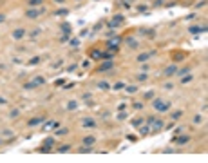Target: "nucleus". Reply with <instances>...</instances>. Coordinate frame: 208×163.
I'll use <instances>...</instances> for the list:
<instances>
[{"instance_id": "f257e3e1", "label": "nucleus", "mask_w": 208, "mask_h": 163, "mask_svg": "<svg viewBox=\"0 0 208 163\" xmlns=\"http://www.w3.org/2000/svg\"><path fill=\"white\" fill-rule=\"evenodd\" d=\"M152 105H154V109L159 111V112H165V111L170 109V102H163V100H154Z\"/></svg>"}, {"instance_id": "f03ea898", "label": "nucleus", "mask_w": 208, "mask_h": 163, "mask_svg": "<svg viewBox=\"0 0 208 163\" xmlns=\"http://www.w3.org/2000/svg\"><path fill=\"white\" fill-rule=\"evenodd\" d=\"M45 13V7L42 5L40 9H27V13H26V16L27 18H31V20H35V18H38L40 15H43Z\"/></svg>"}, {"instance_id": "7ed1b4c3", "label": "nucleus", "mask_w": 208, "mask_h": 163, "mask_svg": "<svg viewBox=\"0 0 208 163\" xmlns=\"http://www.w3.org/2000/svg\"><path fill=\"white\" fill-rule=\"evenodd\" d=\"M112 67H114V60H105L96 71H98V73H105V71H110Z\"/></svg>"}, {"instance_id": "20e7f679", "label": "nucleus", "mask_w": 208, "mask_h": 163, "mask_svg": "<svg viewBox=\"0 0 208 163\" xmlns=\"http://www.w3.org/2000/svg\"><path fill=\"white\" fill-rule=\"evenodd\" d=\"M121 36H116V38H110V40L107 42V45H109V49H114V51H118V45L121 43Z\"/></svg>"}, {"instance_id": "39448f33", "label": "nucleus", "mask_w": 208, "mask_h": 163, "mask_svg": "<svg viewBox=\"0 0 208 163\" xmlns=\"http://www.w3.org/2000/svg\"><path fill=\"white\" fill-rule=\"evenodd\" d=\"M24 36H26V29H24V27H18V29L13 31V38H15V40H20V38H24Z\"/></svg>"}, {"instance_id": "423d86ee", "label": "nucleus", "mask_w": 208, "mask_h": 163, "mask_svg": "<svg viewBox=\"0 0 208 163\" xmlns=\"http://www.w3.org/2000/svg\"><path fill=\"white\" fill-rule=\"evenodd\" d=\"M188 31L192 33V35H197V33H205L206 31V26H192V27H188Z\"/></svg>"}, {"instance_id": "0eeeda50", "label": "nucleus", "mask_w": 208, "mask_h": 163, "mask_svg": "<svg viewBox=\"0 0 208 163\" xmlns=\"http://www.w3.org/2000/svg\"><path fill=\"white\" fill-rule=\"evenodd\" d=\"M91 58H92V60H103V51L92 49V51H91Z\"/></svg>"}, {"instance_id": "6e6552de", "label": "nucleus", "mask_w": 208, "mask_h": 163, "mask_svg": "<svg viewBox=\"0 0 208 163\" xmlns=\"http://www.w3.org/2000/svg\"><path fill=\"white\" fill-rule=\"evenodd\" d=\"M163 127H165V123L161 122V120H154V123H152V132H159Z\"/></svg>"}, {"instance_id": "1a4fd4ad", "label": "nucleus", "mask_w": 208, "mask_h": 163, "mask_svg": "<svg viewBox=\"0 0 208 163\" xmlns=\"http://www.w3.org/2000/svg\"><path fill=\"white\" fill-rule=\"evenodd\" d=\"M175 71H177V65H174V64H172V65H168V67L163 71V74H165V76H174Z\"/></svg>"}, {"instance_id": "9d476101", "label": "nucleus", "mask_w": 208, "mask_h": 163, "mask_svg": "<svg viewBox=\"0 0 208 163\" xmlns=\"http://www.w3.org/2000/svg\"><path fill=\"white\" fill-rule=\"evenodd\" d=\"M190 141V136H179V138H174V143L175 145H183V143H188Z\"/></svg>"}, {"instance_id": "9b49d317", "label": "nucleus", "mask_w": 208, "mask_h": 163, "mask_svg": "<svg viewBox=\"0 0 208 163\" xmlns=\"http://www.w3.org/2000/svg\"><path fill=\"white\" fill-rule=\"evenodd\" d=\"M96 143V138L94 136H85L83 138V145H94Z\"/></svg>"}, {"instance_id": "f8f14e48", "label": "nucleus", "mask_w": 208, "mask_h": 163, "mask_svg": "<svg viewBox=\"0 0 208 163\" xmlns=\"http://www.w3.org/2000/svg\"><path fill=\"white\" fill-rule=\"evenodd\" d=\"M125 42H127V45H129L130 49H136V47H138V45H139L138 42L134 40V38H130V36H129V38H125Z\"/></svg>"}, {"instance_id": "ddd939ff", "label": "nucleus", "mask_w": 208, "mask_h": 163, "mask_svg": "<svg viewBox=\"0 0 208 163\" xmlns=\"http://www.w3.org/2000/svg\"><path fill=\"white\" fill-rule=\"evenodd\" d=\"M81 123H83V127H91V129H92V127H96V122H94L92 118H85Z\"/></svg>"}, {"instance_id": "4468645a", "label": "nucleus", "mask_w": 208, "mask_h": 163, "mask_svg": "<svg viewBox=\"0 0 208 163\" xmlns=\"http://www.w3.org/2000/svg\"><path fill=\"white\" fill-rule=\"evenodd\" d=\"M45 120V116H38V118H33V120H29V125L33 127V125H38V123H42Z\"/></svg>"}, {"instance_id": "2eb2a0df", "label": "nucleus", "mask_w": 208, "mask_h": 163, "mask_svg": "<svg viewBox=\"0 0 208 163\" xmlns=\"http://www.w3.org/2000/svg\"><path fill=\"white\" fill-rule=\"evenodd\" d=\"M112 89H114V91H121V89H125V83H123V82H116V83L112 85Z\"/></svg>"}, {"instance_id": "dca6fc26", "label": "nucleus", "mask_w": 208, "mask_h": 163, "mask_svg": "<svg viewBox=\"0 0 208 163\" xmlns=\"http://www.w3.org/2000/svg\"><path fill=\"white\" fill-rule=\"evenodd\" d=\"M148 56H150L148 53H141V54L138 56V62H141V64H143V62H147V60H148Z\"/></svg>"}, {"instance_id": "f3484780", "label": "nucleus", "mask_w": 208, "mask_h": 163, "mask_svg": "<svg viewBox=\"0 0 208 163\" xmlns=\"http://www.w3.org/2000/svg\"><path fill=\"white\" fill-rule=\"evenodd\" d=\"M71 151V145L69 143H64L62 147H58V152H69Z\"/></svg>"}, {"instance_id": "a211bd4d", "label": "nucleus", "mask_w": 208, "mask_h": 163, "mask_svg": "<svg viewBox=\"0 0 208 163\" xmlns=\"http://www.w3.org/2000/svg\"><path fill=\"white\" fill-rule=\"evenodd\" d=\"M148 130H150V127H148V125H143V127L139 129V134H141V136H147Z\"/></svg>"}, {"instance_id": "6ab92c4d", "label": "nucleus", "mask_w": 208, "mask_h": 163, "mask_svg": "<svg viewBox=\"0 0 208 163\" xmlns=\"http://www.w3.org/2000/svg\"><path fill=\"white\" fill-rule=\"evenodd\" d=\"M42 145H47V147H53V145H54V138H45Z\"/></svg>"}, {"instance_id": "aec40b11", "label": "nucleus", "mask_w": 208, "mask_h": 163, "mask_svg": "<svg viewBox=\"0 0 208 163\" xmlns=\"http://www.w3.org/2000/svg\"><path fill=\"white\" fill-rule=\"evenodd\" d=\"M27 4H29L31 7H35V5H42L43 0H27Z\"/></svg>"}, {"instance_id": "412c9836", "label": "nucleus", "mask_w": 208, "mask_h": 163, "mask_svg": "<svg viewBox=\"0 0 208 163\" xmlns=\"http://www.w3.org/2000/svg\"><path fill=\"white\" fill-rule=\"evenodd\" d=\"M33 82H35V85L38 87V85H43V83H45V78H42V76H36Z\"/></svg>"}, {"instance_id": "4be33fe9", "label": "nucleus", "mask_w": 208, "mask_h": 163, "mask_svg": "<svg viewBox=\"0 0 208 163\" xmlns=\"http://www.w3.org/2000/svg\"><path fill=\"white\" fill-rule=\"evenodd\" d=\"M188 73H190V69H188V67H185V69H181V71H175V74H177V76H185V74H188Z\"/></svg>"}, {"instance_id": "5701e85b", "label": "nucleus", "mask_w": 208, "mask_h": 163, "mask_svg": "<svg viewBox=\"0 0 208 163\" xmlns=\"http://www.w3.org/2000/svg\"><path fill=\"white\" fill-rule=\"evenodd\" d=\"M181 116H183V111H175V112H172V116H170V118H172V120H179Z\"/></svg>"}, {"instance_id": "b1692460", "label": "nucleus", "mask_w": 208, "mask_h": 163, "mask_svg": "<svg viewBox=\"0 0 208 163\" xmlns=\"http://www.w3.org/2000/svg\"><path fill=\"white\" fill-rule=\"evenodd\" d=\"M54 15H56V16H65V15H69V11H67V9H58Z\"/></svg>"}, {"instance_id": "393cba45", "label": "nucleus", "mask_w": 208, "mask_h": 163, "mask_svg": "<svg viewBox=\"0 0 208 163\" xmlns=\"http://www.w3.org/2000/svg\"><path fill=\"white\" fill-rule=\"evenodd\" d=\"M62 31H64L65 35H69L72 29H71V26H69V24H64V26H62Z\"/></svg>"}, {"instance_id": "a878e982", "label": "nucleus", "mask_w": 208, "mask_h": 163, "mask_svg": "<svg viewBox=\"0 0 208 163\" xmlns=\"http://www.w3.org/2000/svg\"><path fill=\"white\" fill-rule=\"evenodd\" d=\"M190 80H192V74H185V76H181V83H188Z\"/></svg>"}, {"instance_id": "bb28decb", "label": "nucleus", "mask_w": 208, "mask_h": 163, "mask_svg": "<svg viewBox=\"0 0 208 163\" xmlns=\"http://www.w3.org/2000/svg\"><path fill=\"white\" fill-rule=\"evenodd\" d=\"M98 89H102V91H107V89H109V83H107V82H100V83H98Z\"/></svg>"}, {"instance_id": "cd10ccee", "label": "nucleus", "mask_w": 208, "mask_h": 163, "mask_svg": "<svg viewBox=\"0 0 208 163\" xmlns=\"http://www.w3.org/2000/svg\"><path fill=\"white\" fill-rule=\"evenodd\" d=\"M67 132H69V129H60V130L56 129V130H54V134H56V136H62V134H67Z\"/></svg>"}, {"instance_id": "c85d7f7f", "label": "nucleus", "mask_w": 208, "mask_h": 163, "mask_svg": "<svg viewBox=\"0 0 208 163\" xmlns=\"http://www.w3.org/2000/svg\"><path fill=\"white\" fill-rule=\"evenodd\" d=\"M91 151H92V147H91V145H87V147H81V149H80L78 152H81V154H85V152H91Z\"/></svg>"}, {"instance_id": "c756f323", "label": "nucleus", "mask_w": 208, "mask_h": 163, "mask_svg": "<svg viewBox=\"0 0 208 163\" xmlns=\"http://www.w3.org/2000/svg\"><path fill=\"white\" fill-rule=\"evenodd\" d=\"M38 62H40V56H35V58H31V60H29V65H36Z\"/></svg>"}, {"instance_id": "7c9ffc66", "label": "nucleus", "mask_w": 208, "mask_h": 163, "mask_svg": "<svg viewBox=\"0 0 208 163\" xmlns=\"http://www.w3.org/2000/svg\"><path fill=\"white\" fill-rule=\"evenodd\" d=\"M147 78H148V74H147V73H145V71H143V73H141V74H138V80H147Z\"/></svg>"}, {"instance_id": "2f4dec72", "label": "nucleus", "mask_w": 208, "mask_h": 163, "mask_svg": "<svg viewBox=\"0 0 208 163\" xmlns=\"http://www.w3.org/2000/svg\"><path fill=\"white\" fill-rule=\"evenodd\" d=\"M71 45H72V47H78V45H80V40H78V38H71Z\"/></svg>"}, {"instance_id": "473e14b6", "label": "nucleus", "mask_w": 208, "mask_h": 163, "mask_svg": "<svg viewBox=\"0 0 208 163\" xmlns=\"http://www.w3.org/2000/svg\"><path fill=\"white\" fill-rule=\"evenodd\" d=\"M9 118H18V111H16V109H13V111L9 112Z\"/></svg>"}, {"instance_id": "72a5a7b5", "label": "nucleus", "mask_w": 208, "mask_h": 163, "mask_svg": "<svg viewBox=\"0 0 208 163\" xmlns=\"http://www.w3.org/2000/svg\"><path fill=\"white\" fill-rule=\"evenodd\" d=\"M51 151H53V147H47V145L45 147H40V152H51Z\"/></svg>"}, {"instance_id": "f704fd0d", "label": "nucleus", "mask_w": 208, "mask_h": 163, "mask_svg": "<svg viewBox=\"0 0 208 163\" xmlns=\"http://www.w3.org/2000/svg\"><path fill=\"white\" fill-rule=\"evenodd\" d=\"M24 87H26V89H35L36 85H35V82H27V83H26Z\"/></svg>"}, {"instance_id": "c9c22d12", "label": "nucleus", "mask_w": 208, "mask_h": 163, "mask_svg": "<svg viewBox=\"0 0 208 163\" xmlns=\"http://www.w3.org/2000/svg\"><path fill=\"white\" fill-rule=\"evenodd\" d=\"M141 123H143V118H136V120L132 122V125H136V127H138V125H141Z\"/></svg>"}, {"instance_id": "e433bc0d", "label": "nucleus", "mask_w": 208, "mask_h": 163, "mask_svg": "<svg viewBox=\"0 0 208 163\" xmlns=\"http://www.w3.org/2000/svg\"><path fill=\"white\" fill-rule=\"evenodd\" d=\"M40 33H42V29H40V27H36L35 31H33V33H31V36H38V35H40Z\"/></svg>"}, {"instance_id": "4c0bfd02", "label": "nucleus", "mask_w": 208, "mask_h": 163, "mask_svg": "<svg viewBox=\"0 0 208 163\" xmlns=\"http://www.w3.org/2000/svg\"><path fill=\"white\" fill-rule=\"evenodd\" d=\"M150 98H154V92H152V91H148V92L145 94V100H150Z\"/></svg>"}, {"instance_id": "58836bf2", "label": "nucleus", "mask_w": 208, "mask_h": 163, "mask_svg": "<svg viewBox=\"0 0 208 163\" xmlns=\"http://www.w3.org/2000/svg\"><path fill=\"white\" fill-rule=\"evenodd\" d=\"M154 120H156V116H148V118H147V123H148V125H152V123H154Z\"/></svg>"}, {"instance_id": "ea45409f", "label": "nucleus", "mask_w": 208, "mask_h": 163, "mask_svg": "<svg viewBox=\"0 0 208 163\" xmlns=\"http://www.w3.org/2000/svg\"><path fill=\"white\" fill-rule=\"evenodd\" d=\"M125 89H127V92H136V91H138V89L132 87V85H130V87H125Z\"/></svg>"}, {"instance_id": "a19ab883", "label": "nucleus", "mask_w": 208, "mask_h": 163, "mask_svg": "<svg viewBox=\"0 0 208 163\" xmlns=\"http://www.w3.org/2000/svg\"><path fill=\"white\" fill-rule=\"evenodd\" d=\"M132 107H134V109H141V107H143V103H139V102H136V103H132Z\"/></svg>"}, {"instance_id": "79ce46f5", "label": "nucleus", "mask_w": 208, "mask_h": 163, "mask_svg": "<svg viewBox=\"0 0 208 163\" xmlns=\"http://www.w3.org/2000/svg\"><path fill=\"white\" fill-rule=\"evenodd\" d=\"M125 118H127L125 112H119V114H118V120H125Z\"/></svg>"}, {"instance_id": "37998d69", "label": "nucleus", "mask_w": 208, "mask_h": 163, "mask_svg": "<svg viewBox=\"0 0 208 163\" xmlns=\"http://www.w3.org/2000/svg\"><path fill=\"white\" fill-rule=\"evenodd\" d=\"M74 69H76V65H74V64H72V65H69V67H67V73H72V71H74Z\"/></svg>"}, {"instance_id": "c03bdc74", "label": "nucleus", "mask_w": 208, "mask_h": 163, "mask_svg": "<svg viewBox=\"0 0 208 163\" xmlns=\"http://www.w3.org/2000/svg\"><path fill=\"white\" fill-rule=\"evenodd\" d=\"M64 83H65V82L62 80V78H60V80H56V82H54V85H56V87H58V85H64Z\"/></svg>"}, {"instance_id": "a18cd8bd", "label": "nucleus", "mask_w": 208, "mask_h": 163, "mask_svg": "<svg viewBox=\"0 0 208 163\" xmlns=\"http://www.w3.org/2000/svg\"><path fill=\"white\" fill-rule=\"evenodd\" d=\"M194 123H201V114H197V116L194 118Z\"/></svg>"}, {"instance_id": "49530a36", "label": "nucleus", "mask_w": 208, "mask_h": 163, "mask_svg": "<svg viewBox=\"0 0 208 163\" xmlns=\"http://www.w3.org/2000/svg\"><path fill=\"white\" fill-rule=\"evenodd\" d=\"M5 103H7V100H5V98H2V96H0V105H5Z\"/></svg>"}, {"instance_id": "de8ad7c7", "label": "nucleus", "mask_w": 208, "mask_h": 163, "mask_svg": "<svg viewBox=\"0 0 208 163\" xmlns=\"http://www.w3.org/2000/svg\"><path fill=\"white\" fill-rule=\"evenodd\" d=\"M69 109H76V102H71V103H69Z\"/></svg>"}, {"instance_id": "09e8293b", "label": "nucleus", "mask_w": 208, "mask_h": 163, "mask_svg": "<svg viewBox=\"0 0 208 163\" xmlns=\"http://www.w3.org/2000/svg\"><path fill=\"white\" fill-rule=\"evenodd\" d=\"M4 20H5V15H2V13H0V22H4Z\"/></svg>"}, {"instance_id": "8fccbe9b", "label": "nucleus", "mask_w": 208, "mask_h": 163, "mask_svg": "<svg viewBox=\"0 0 208 163\" xmlns=\"http://www.w3.org/2000/svg\"><path fill=\"white\" fill-rule=\"evenodd\" d=\"M54 2H56V4H64L65 0H54Z\"/></svg>"}]
</instances>
